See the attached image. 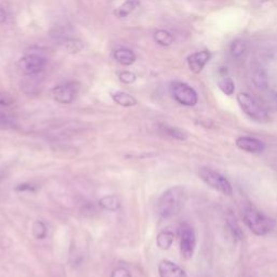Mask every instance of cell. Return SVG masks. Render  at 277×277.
I'll use <instances>...</instances> for the list:
<instances>
[{"mask_svg": "<svg viewBox=\"0 0 277 277\" xmlns=\"http://www.w3.org/2000/svg\"><path fill=\"white\" fill-rule=\"evenodd\" d=\"M218 87L225 95H233L235 92V83L233 81V79L223 76L221 78H219L218 80Z\"/></svg>", "mask_w": 277, "mask_h": 277, "instance_id": "cb8c5ba5", "label": "cell"}, {"mask_svg": "<svg viewBox=\"0 0 277 277\" xmlns=\"http://www.w3.org/2000/svg\"><path fill=\"white\" fill-rule=\"evenodd\" d=\"M21 89L28 95H36L41 91L42 80L38 78L37 75L26 76L24 80L21 82Z\"/></svg>", "mask_w": 277, "mask_h": 277, "instance_id": "5bb4252c", "label": "cell"}, {"mask_svg": "<svg viewBox=\"0 0 277 277\" xmlns=\"http://www.w3.org/2000/svg\"><path fill=\"white\" fill-rule=\"evenodd\" d=\"M236 146L247 153H260L264 150V144L261 141L252 137H239L236 139Z\"/></svg>", "mask_w": 277, "mask_h": 277, "instance_id": "7c38bea8", "label": "cell"}, {"mask_svg": "<svg viewBox=\"0 0 277 277\" xmlns=\"http://www.w3.org/2000/svg\"><path fill=\"white\" fill-rule=\"evenodd\" d=\"M47 65V60L38 54H28L18 62V69L25 76L38 75Z\"/></svg>", "mask_w": 277, "mask_h": 277, "instance_id": "52a82bcc", "label": "cell"}, {"mask_svg": "<svg viewBox=\"0 0 277 277\" xmlns=\"http://www.w3.org/2000/svg\"><path fill=\"white\" fill-rule=\"evenodd\" d=\"M7 21V12H5V9L0 4V23H4Z\"/></svg>", "mask_w": 277, "mask_h": 277, "instance_id": "4dcf8cb0", "label": "cell"}, {"mask_svg": "<svg viewBox=\"0 0 277 277\" xmlns=\"http://www.w3.org/2000/svg\"><path fill=\"white\" fill-rule=\"evenodd\" d=\"M111 277H132V274L130 273V271L123 267H118L113 270L111 273Z\"/></svg>", "mask_w": 277, "mask_h": 277, "instance_id": "f1b7e54d", "label": "cell"}, {"mask_svg": "<svg viewBox=\"0 0 277 277\" xmlns=\"http://www.w3.org/2000/svg\"><path fill=\"white\" fill-rule=\"evenodd\" d=\"M62 47L65 49V51L71 54H76L83 49V43L79 39L75 38H67L65 40L62 41Z\"/></svg>", "mask_w": 277, "mask_h": 277, "instance_id": "603a6c76", "label": "cell"}, {"mask_svg": "<svg viewBox=\"0 0 277 277\" xmlns=\"http://www.w3.org/2000/svg\"><path fill=\"white\" fill-rule=\"evenodd\" d=\"M14 103V99L8 93L0 92V106H10Z\"/></svg>", "mask_w": 277, "mask_h": 277, "instance_id": "f546056e", "label": "cell"}, {"mask_svg": "<svg viewBox=\"0 0 277 277\" xmlns=\"http://www.w3.org/2000/svg\"><path fill=\"white\" fill-rule=\"evenodd\" d=\"M99 205L109 211H117L120 207V201L115 195H107L99 200Z\"/></svg>", "mask_w": 277, "mask_h": 277, "instance_id": "44dd1931", "label": "cell"}, {"mask_svg": "<svg viewBox=\"0 0 277 277\" xmlns=\"http://www.w3.org/2000/svg\"><path fill=\"white\" fill-rule=\"evenodd\" d=\"M159 277H186L185 271L169 260H162L158 265Z\"/></svg>", "mask_w": 277, "mask_h": 277, "instance_id": "8fae6325", "label": "cell"}, {"mask_svg": "<svg viewBox=\"0 0 277 277\" xmlns=\"http://www.w3.org/2000/svg\"><path fill=\"white\" fill-rule=\"evenodd\" d=\"M112 98L114 100L115 103L123 107H131L137 105V100H135L131 94L123 91H116L112 93Z\"/></svg>", "mask_w": 277, "mask_h": 277, "instance_id": "ac0fdd59", "label": "cell"}, {"mask_svg": "<svg viewBox=\"0 0 277 277\" xmlns=\"http://www.w3.org/2000/svg\"><path fill=\"white\" fill-rule=\"evenodd\" d=\"M16 127V119L12 116L0 111V129H12Z\"/></svg>", "mask_w": 277, "mask_h": 277, "instance_id": "484cf974", "label": "cell"}, {"mask_svg": "<svg viewBox=\"0 0 277 277\" xmlns=\"http://www.w3.org/2000/svg\"><path fill=\"white\" fill-rule=\"evenodd\" d=\"M139 3V0H127V1H125L122 4H120L119 7L115 9L114 15L118 19H125L138 8Z\"/></svg>", "mask_w": 277, "mask_h": 277, "instance_id": "9a60e30c", "label": "cell"}, {"mask_svg": "<svg viewBox=\"0 0 277 277\" xmlns=\"http://www.w3.org/2000/svg\"><path fill=\"white\" fill-rule=\"evenodd\" d=\"M247 50V41L244 39H236L231 44V54L234 58H240Z\"/></svg>", "mask_w": 277, "mask_h": 277, "instance_id": "d4e9b609", "label": "cell"}, {"mask_svg": "<svg viewBox=\"0 0 277 277\" xmlns=\"http://www.w3.org/2000/svg\"><path fill=\"white\" fill-rule=\"evenodd\" d=\"M1 179H2V178H1V176H0V180H1Z\"/></svg>", "mask_w": 277, "mask_h": 277, "instance_id": "836d02e7", "label": "cell"}, {"mask_svg": "<svg viewBox=\"0 0 277 277\" xmlns=\"http://www.w3.org/2000/svg\"><path fill=\"white\" fill-rule=\"evenodd\" d=\"M33 185L32 184H21L19 185L16 190L18 191H33Z\"/></svg>", "mask_w": 277, "mask_h": 277, "instance_id": "1f68e13d", "label": "cell"}, {"mask_svg": "<svg viewBox=\"0 0 277 277\" xmlns=\"http://www.w3.org/2000/svg\"><path fill=\"white\" fill-rule=\"evenodd\" d=\"M251 80L260 90H267L269 87V76L264 67L260 64L251 66Z\"/></svg>", "mask_w": 277, "mask_h": 277, "instance_id": "4fadbf2b", "label": "cell"}, {"mask_svg": "<svg viewBox=\"0 0 277 277\" xmlns=\"http://www.w3.org/2000/svg\"><path fill=\"white\" fill-rule=\"evenodd\" d=\"M225 220H227V225L232 236H233L235 239L240 240L242 238V231L239 227L238 221H237L235 214L232 211H228L227 216H225Z\"/></svg>", "mask_w": 277, "mask_h": 277, "instance_id": "e0dca14e", "label": "cell"}, {"mask_svg": "<svg viewBox=\"0 0 277 277\" xmlns=\"http://www.w3.org/2000/svg\"><path fill=\"white\" fill-rule=\"evenodd\" d=\"M114 59L119 64H121L123 66H129V65H132L135 62V55L131 50L121 48V49H118L115 51Z\"/></svg>", "mask_w": 277, "mask_h": 277, "instance_id": "2e32d148", "label": "cell"}, {"mask_svg": "<svg viewBox=\"0 0 277 277\" xmlns=\"http://www.w3.org/2000/svg\"><path fill=\"white\" fill-rule=\"evenodd\" d=\"M119 80L122 83L130 84V83H133L135 80H137V76H135V74H133V73H131V72L125 71V72H121L119 74Z\"/></svg>", "mask_w": 277, "mask_h": 277, "instance_id": "83f0119b", "label": "cell"}, {"mask_svg": "<svg viewBox=\"0 0 277 277\" xmlns=\"http://www.w3.org/2000/svg\"><path fill=\"white\" fill-rule=\"evenodd\" d=\"M84 126L81 122L78 121H69L63 125H59L55 127H51L48 130V138L52 141H62L71 138L78 132L82 131Z\"/></svg>", "mask_w": 277, "mask_h": 277, "instance_id": "ba28073f", "label": "cell"}, {"mask_svg": "<svg viewBox=\"0 0 277 277\" xmlns=\"http://www.w3.org/2000/svg\"><path fill=\"white\" fill-rule=\"evenodd\" d=\"M211 59V53L208 50H202L199 52H195L191 54L188 58V64L191 72H193L194 74H199L203 70V67Z\"/></svg>", "mask_w": 277, "mask_h": 277, "instance_id": "30bf717a", "label": "cell"}, {"mask_svg": "<svg viewBox=\"0 0 277 277\" xmlns=\"http://www.w3.org/2000/svg\"><path fill=\"white\" fill-rule=\"evenodd\" d=\"M170 92L178 103L184 106H195L198 102V95L188 83L173 81L170 84Z\"/></svg>", "mask_w": 277, "mask_h": 277, "instance_id": "5b68a950", "label": "cell"}, {"mask_svg": "<svg viewBox=\"0 0 277 277\" xmlns=\"http://www.w3.org/2000/svg\"><path fill=\"white\" fill-rule=\"evenodd\" d=\"M179 237L181 254L185 259H191L196 248V235L188 222H182L179 225Z\"/></svg>", "mask_w": 277, "mask_h": 277, "instance_id": "8992f818", "label": "cell"}, {"mask_svg": "<svg viewBox=\"0 0 277 277\" xmlns=\"http://www.w3.org/2000/svg\"><path fill=\"white\" fill-rule=\"evenodd\" d=\"M154 40L162 47H169L174 42V37L171 33L165 30H158L154 34Z\"/></svg>", "mask_w": 277, "mask_h": 277, "instance_id": "7402d4cb", "label": "cell"}, {"mask_svg": "<svg viewBox=\"0 0 277 277\" xmlns=\"http://www.w3.org/2000/svg\"><path fill=\"white\" fill-rule=\"evenodd\" d=\"M78 87L75 83H65L54 87L51 90V95L54 101L61 104H70L77 97Z\"/></svg>", "mask_w": 277, "mask_h": 277, "instance_id": "9c48e42d", "label": "cell"}, {"mask_svg": "<svg viewBox=\"0 0 277 277\" xmlns=\"http://www.w3.org/2000/svg\"><path fill=\"white\" fill-rule=\"evenodd\" d=\"M33 234L37 239L46 238L47 235H48V229L46 227V224H44L42 221H39V220H37V221L34 222V224H33Z\"/></svg>", "mask_w": 277, "mask_h": 277, "instance_id": "4316f807", "label": "cell"}, {"mask_svg": "<svg viewBox=\"0 0 277 277\" xmlns=\"http://www.w3.org/2000/svg\"><path fill=\"white\" fill-rule=\"evenodd\" d=\"M272 102H273V104L274 106L277 109V93H274L273 94V97H272Z\"/></svg>", "mask_w": 277, "mask_h": 277, "instance_id": "d6a6232c", "label": "cell"}, {"mask_svg": "<svg viewBox=\"0 0 277 277\" xmlns=\"http://www.w3.org/2000/svg\"><path fill=\"white\" fill-rule=\"evenodd\" d=\"M198 174L203 182L208 186H210L211 189L219 192V193L227 196H231L233 194V188H232L230 181L222 176L221 173L213 170L211 168L201 167L199 168Z\"/></svg>", "mask_w": 277, "mask_h": 277, "instance_id": "3957f363", "label": "cell"}, {"mask_svg": "<svg viewBox=\"0 0 277 277\" xmlns=\"http://www.w3.org/2000/svg\"><path fill=\"white\" fill-rule=\"evenodd\" d=\"M237 102L240 109L244 111L245 114L250 117L251 119L258 122L269 121V114L265 109L259 104V102L252 95L246 92H240L237 94Z\"/></svg>", "mask_w": 277, "mask_h": 277, "instance_id": "277c9868", "label": "cell"}, {"mask_svg": "<svg viewBox=\"0 0 277 277\" xmlns=\"http://www.w3.org/2000/svg\"><path fill=\"white\" fill-rule=\"evenodd\" d=\"M188 193L182 186H172L163 192L156 203V212L160 219H169L178 214L185 205Z\"/></svg>", "mask_w": 277, "mask_h": 277, "instance_id": "6da1fadb", "label": "cell"}, {"mask_svg": "<svg viewBox=\"0 0 277 277\" xmlns=\"http://www.w3.org/2000/svg\"><path fill=\"white\" fill-rule=\"evenodd\" d=\"M159 132L161 134H165L167 137H170L172 139L183 141L188 139V133L184 132L182 129H179L176 127L167 126V125H159Z\"/></svg>", "mask_w": 277, "mask_h": 277, "instance_id": "d6986e66", "label": "cell"}, {"mask_svg": "<svg viewBox=\"0 0 277 277\" xmlns=\"http://www.w3.org/2000/svg\"><path fill=\"white\" fill-rule=\"evenodd\" d=\"M242 220L254 235L264 236L271 233L275 228V221L253 207H245L242 210Z\"/></svg>", "mask_w": 277, "mask_h": 277, "instance_id": "7a4b0ae2", "label": "cell"}, {"mask_svg": "<svg viewBox=\"0 0 277 277\" xmlns=\"http://www.w3.org/2000/svg\"><path fill=\"white\" fill-rule=\"evenodd\" d=\"M174 240V234L171 231L169 230H163L159 234L157 235V246L162 250H168L171 247L172 242Z\"/></svg>", "mask_w": 277, "mask_h": 277, "instance_id": "ffe728a7", "label": "cell"}]
</instances>
